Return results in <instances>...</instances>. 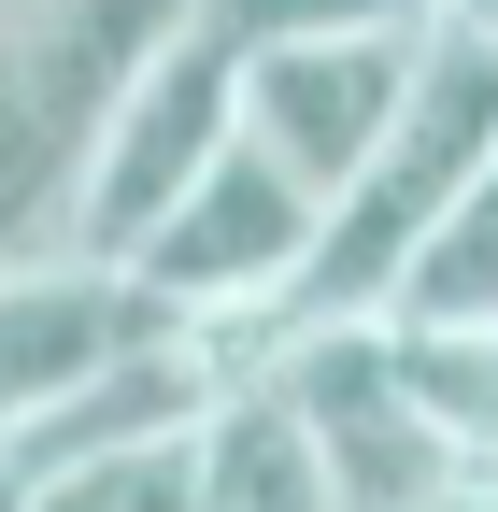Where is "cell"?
Returning a JSON list of instances; mask_svg holds the SVG:
<instances>
[{"label": "cell", "instance_id": "obj_1", "mask_svg": "<svg viewBox=\"0 0 498 512\" xmlns=\"http://www.w3.org/2000/svg\"><path fill=\"white\" fill-rule=\"evenodd\" d=\"M228 128H242V57H228L200 15H171V29L143 43V72L100 100L86 157H72V214H57V242L129 271V242H143V228L185 200V185L214 171V143H228Z\"/></svg>", "mask_w": 498, "mask_h": 512}, {"label": "cell", "instance_id": "obj_2", "mask_svg": "<svg viewBox=\"0 0 498 512\" xmlns=\"http://www.w3.org/2000/svg\"><path fill=\"white\" fill-rule=\"evenodd\" d=\"M314 214H328L314 185H299V171L257 143V128H228L214 171H200V185H185V200L129 242V285L242 356V342L271 328V299L299 285V256H314Z\"/></svg>", "mask_w": 498, "mask_h": 512}, {"label": "cell", "instance_id": "obj_3", "mask_svg": "<svg viewBox=\"0 0 498 512\" xmlns=\"http://www.w3.org/2000/svg\"><path fill=\"white\" fill-rule=\"evenodd\" d=\"M413 43H427V29H314V43H257V57H242V128H257V143L328 200V185L385 143V114L413 100Z\"/></svg>", "mask_w": 498, "mask_h": 512}, {"label": "cell", "instance_id": "obj_4", "mask_svg": "<svg viewBox=\"0 0 498 512\" xmlns=\"http://www.w3.org/2000/svg\"><path fill=\"white\" fill-rule=\"evenodd\" d=\"M200 512H342L314 427H299V399L242 356L214 399H200Z\"/></svg>", "mask_w": 498, "mask_h": 512}, {"label": "cell", "instance_id": "obj_5", "mask_svg": "<svg viewBox=\"0 0 498 512\" xmlns=\"http://www.w3.org/2000/svg\"><path fill=\"white\" fill-rule=\"evenodd\" d=\"M385 313H413V328H498V157H484L456 200L413 228V256H399Z\"/></svg>", "mask_w": 498, "mask_h": 512}, {"label": "cell", "instance_id": "obj_6", "mask_svg": "<svg viewBox=\"0 0 498 512\" xmlns=\"http://www.w3.org/2000/svg\"><path fill=\"white\" fill-rule=\"evenodd\" d=\"M15 512H200V427L114 441V456H57L15 484Z\"/></svg>", "mask_w": 498, "mask_h": 512}, {"label": "cell", "instance_id": "obj_7", "mask_svg": "<svg viewBox=\"0 0 498 512\" xmlns=\"http://www.w3.org/2000/svg\"><path fill=\"white\" fill-rule=\"evenodd\" d=\"M385 342H399V384L427 399V427L470 470H498V328H413V313H385Z\"/></svg>", "mask_w": 498, "mask_h": 512}, {"label": "cell", "instance_id": "obj_8", "mask_svg": "<svg viewBox=\"0 0 498 512\" xmlns=\"http://www.w3.org/2000/svg\"><path fill=\"white\" fill-rule=\"evenodd\" d=\"M228 57H257V43H314V29H427L442 0H185Z\"/></svg>", "mask_w": 498, "mask_h": 512}, {"label": "cell", "instance_id": "obj_9", "mask_svg": "<svg viewBox=\"0 0 498 512\" xmlns=\"http://www.w3.org/2000/svg\"><path fill=\"white\" fill-rule=\"evenodd\" d=\"M399 512H498V470H470V484H442V498H399Z\"/></svg>", "mask_w": 498, "mask_h": 512}, {"label": "cell", "instance_id": "obj_10", "mask_svg": "<svg viewBox=\"0 0 498 512\" xmlns=\"http://www.w3.org/2000/svg\"><path fill=\"white\" fill-rule=\"evenodd\" d=\"M427 29H470V43H498V0H442Z\"/></svg>", "mask_w": 498, "mask_h": 512}, {"label": "cell", "instance_id": "obj_11", "mask_svg": "<svg viewBox=\"0 0 498 512\" xmlns=\"http://www.w3.org/2000/svg\"><path fill=\"white\" fill-rule=\"evenodd\" d=\"M15 15H29V0H0V29H15Z\"/></svg>", "mask_w": 498, "mask_h": 512}]
</instances>
